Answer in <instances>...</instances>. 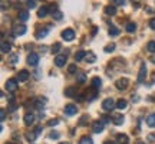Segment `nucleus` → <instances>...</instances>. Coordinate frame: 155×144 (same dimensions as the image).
<instances>
[{
  "mask_svg": "<svg viewBox=\"0 0 155 144\" xmlns=\"http://www.w3.org/2000/svg\"><path fill=\"white\" fill-rule=\"evenodd\" d=\"M28 63L30 65V67H36V65L39 63V55L38 53L32 52V53L28 56Z\"/></svg>",
  "mask_w": 155,
  "mask_h": 144,
  "instance_id": "obj_6",
  "label": "nucleus"
},
{
  "mask_svg": "<svg viewBox=\"0 0 155 144\" xmlns=\"http://www.w3.org/2000/svg\"><path fill=\"white\" fill-rule=\"evenodd\" d=\"M29 79V72L22 69V71L19 72V75H17V81H20V82H25V81H28Z\"/></svg>",
  "mask_w": 155,
  "mask_h": 144,
  "instance_id": "obj_13",
  "label": "nucleus"
},
{
  "mask_svg": "<svg viewBox=\"0 0 155 144\" xmlns=\"http://www.w3.org/2000/svg\"><path fill=\"white\" fill-rule=\"evenodd\" d=\"M135 144H145V141H135Z\"/></svg>",
  "mask_w": 155,
  "mask_h": 144,
  "instance_id": "obj_48",
  "label": "nucleus"
},
{
  "mask_svg": "<svg viewBox=\"0 0 155 144\" xmlns=\"http://www.w3.org/2000/svg\"><path fill=\"white\" fill-rule=\"evenodd\" d=\"M101 87H102V79L99 77L92 78V88L98 91V89H101Z\"/></svg>",
  "mask_w": 155,
  "mask_h": 144,
  "instance_id": "obj_12",
  "label": "nucleus"
},
{
  "mask_svg": "<svg viewBox=\"0 0 155 144\" xmlns=\"http://www.w3.org/2000/svg\"><path fill=\"white\" fill-rule=\"evenodd\" d=\"M104 144H116V143H115V141H112V140H106Z\"/></svg>",
  "mask_w": 155,
  "mask_h": 144,
  "instance_id": "obj_45",
  "label": "nucleus"
},
{
  "mask_svg": "<svg viewBox=\"0 0 155 144\" xmlns=\"http://www.w3.org/2000/svg\"><path fill=\"white\" fill-rule=\"evenodd\" d=\"M50 139H59V134H58V133H53V131H52V133H50Z\"/></svg>",
  "mask_w": 155,
  "mask_h": 144,
  "instance_id": "obj_43",
  "label": "nucleus"
},
{
  "mask_svg": "<svg viewBox=\"0 0 155 144\" xmlns=\"http://www.w3.org/2000/svg\"><path fill=\"white\" fill-rule=\"evenodd\" d=\"M59 144H69V143H59Z\"/></svg>",
  "mask_w": 155,
  "mask_h": 144,
  "instance_id": "obj_50",
  "label": "nucleus"
},
{
  "mask_svg": "<svg viewBox=\"0 0 155 144\" xmlns=\"http://www.w3.org/2000/svg\"><path fill=\"white\" fill-rule=\"evenodd\" d=\"M61 48H62V45L58 42V43H55L53 46H52V49H50V50H52V53H58V52L61 50Z\"/></svg>",
  "mask_w": 155,
  "mask_h": 144,
  "instance_id": "obj_33",
  "label": "nucleus"
},
{
  "mask_svg": "<svg viewBox=\"0 0 155 144\" xmlns=\"http://www.w3.org/2000/svg\"><path fill=\"white\" fill-rule=\"evenodd\" d=\"M78 112V107L73 105V104H68L65 105V114L66 115H73V114H76Z\"/></svg>",
  "mask_w": 155,
  "mask_h": 144,
  "instance_id": "obj_10",
  "label": "nucleus"
},
{
  "mask_svg": "<svg viewBox=\"0 0 155 144\" xmlns=\"http://www.w3.org/2000/svg\"><path fill=\"white\" fill-rule=\"evenodd\" d=\"M96 32H98V28H94V29H92V35H95Z\"/></svg>",
  "mask_w": 155,
  "mask_h": 144,
  "instance_id": "obj_46",
  "label": "nucleus"
},
{
  "mask_svg": "<svg viewBox=\"0 0 155 144\" xmlns=\"http://www.w3.org/2000/svg\"><path fill=\"white\" fill-rule=\"evenodd\" d=\"M62 38L65 39V40H68V42H71V40H73V38H75V32H73L72 29H65V30L62 32Z\"/></svg>",
  "mask_w": 155,
  "mask_h": 144,
  "instance_id": "obj_7",
  "label": "nucleus"
},
{
  "mask_svg": "<svg viewBox=\"0 0 155 144\" xmlns=\"http://www.w3.org/2000/svg\"><path fill=\"white\" fill-rule=\"evenodd\" d=\"M65 95H66V97H76L75 88H72V87H71V88H66L65 89Z\"/></svg>",
  "mask_w": 155,
  "mask_h": 144,
  "instance_id": "obj_29",
  "label": "nucleus"
},
{
  "mask_svg": "<svg viewBox=\"0 0 155 144\" xmlns=\"http://www.w3.org/2000/svg\"><path fill=\"white\" fill-rule=\"evenodd\" d=\"M0 49H2V53H7V52H10V43H9V42H6V40H2Z\"/></svg>",
  "mask_w": 155,
  "mask_h": 144,
  "instance_id": "obj_18",
  "label": "nucleus"
},
{
  "mask_svg": "<svg viewBox=\"0 0 155 144\" xmlns=\"http://www.w3.org/2000/svg\"><path fill=\"white\" fill-rule=\"evenodd\" d=\"M148 25H150V28L152 29V30H155V17H152V19H151Z\"/></svg>",
  "mask_w": 155,
  "mask_h": 144,
  "instance_id": "obj_40",
  "label": "nucleus"
},
{
  "mask_svg": "<svg viewBox=\"0 0 155 144\" xmlns=\"http://www.w3.org/2000/svg\"><path fill=\"white\" fill-rule=\"evenodd\" d=\"M17 61H19V55H16V53H12V55L9 56V62H10V63H16Z\"/></svg>",
  "mask_w": 155,
  "mask_h": 144,
  "instance_id": "obj_34",
  "label": "nucleus"
},
{
  "mask_svg": "<svg viewBox=\"0 0 155 144\" xmlns=\"http://www.w3.org/2000/svg\"><path fill=\"white\" fill-rule=\"evenodd\" d=\"M17 17H19V20L26 22V20L29 19V12L28 10H20V12H19V15H17Z\"/></svg>",
  "mask_w": 155,
  "mask_h": 144,
  "instance_id": "obj_19",
  "label": "nucleus"
},
{
  "mask_svg": "<svg viewBox=\"0 0 155 144\" xmlns=\"http://www.w3.org/2000/svg\"><path fill=\"white\" fill-rule=\"evenodd\" d=\"M26 3H28L29 9H33V7H36V3H38V2H35V0H29V2H26Z\"/></svg>",
  "mask_w": 155,
  "mask_h": 144,
  "instance_id": "obj_38",
  "label": "nucleus"
},
{
  "mask_svg": "<svg viewBox=\"0 0 155 144\" xmlns=\"http://www.w3.org/2000/svg\"><path fill=\"white\" fill-rule=\"evenodd\" d=\"M23 122H25V125H32V124H33L35 122V115L33 114H26V115H25V118H23Z\"/></svg>",
  "mask_w": 155,
  "mask_h": 144,
  "instance_id": "obj_14",
  "label": "nucleus"
},
{
  "mask_svg": "<svg viewBox=\"0 0 155 144\" xmlns=\"http://www.w3.org/2000/svg\"><path fill=\"white\" fill-rule=\"evenodd\" d=\"M95 61H96V56H95L92 52H88V53H86V62H89V63H94Z\"/></svg>",
  "mask_w": 155,
  "mask_h": 144,
  "instance_id": "obj_28",
  "label": "nucleus"
},
{
  "mask_svg": "<svg viewBox=\"0 0 155 144\" xmlns=\"http://www.w3.org/2000/svg\"><path fill=\"white\" fill-rule=\"evenodd\" d=\"M152 139H155V134H151L150 137H148V140H152Z\"/></svg>",
  "mask_w": 155,
  "mask_h": 144,
  "instance_id": "obj_47",
  "label": "nucleus"
},
{
  "mask_svg": "<svg viewBox=\"0 0 155 144\" xmlns=\"http://www.w3.org/2000/svg\"><path fill=\"white\" fill-rule=\"evenodd\" d=\"M13 32H15L16 36H22V35H25L26 32H28V28H26L25 25H17V26H15Z\"/></svg>",
  "mask_w": 155,
  "mask_h": 144,
  "instance_id": "obj_9",
  "label": "nucleus"
},
{
  "mask_svg": "<svg viewBox=\"0 0 155 144\" xmlns=\"http://www.w3.org/2000/svg\"><path fill=\"white\" fill-rule=\"evenodd\" d=\"M115 50V43H109L105 46V52L106 53H109V52H114Z\"/></svg>",
  "mask_w": 155,
  "mask_h": 144,
  "instance_id": "obj_35",
  "label": "nucleus"
},
{
  "mask_svg": "<svg viewBox=\"0 0 155 144\" xmlns=\"http://www.w3.org/2000/svg\"><path fill=\"white\" fill-rule=\"evenodd\" d=\"M25 137H26L29 141H35V140H36V137H38V133H36V131H32V133H26V135H25Z\"/></svg>",
  "mask_w": 155,
  "mask_h": 144,
  "instance_id": "obj_27",
  "label": "nucleus"
},
{
  "mask_svg": "<svg viewBox=\"0 0 155 144\" xmlns=\"http://www.w3.org/2000/svg\"><path fill=\"white\" fill-rule=\"evenodd\" d=\"M108 121H109V117L102 115V122H108Z\"/></svg>",
  "mask_w": 155,
  "mask_h": 144,
  "instance_id": "obj_44",
  "label": "nucleus"
},
{
  "mask_svg": "<svg viewBox=\"0 0 155 144\" xmlns=\"http://www.w3.org/2000/svg\"><path fill=\"white\" fill-rule=\"evenodd\" d=\"M147 49H148V52L154 53V52H155V40H150V42H148V45H147Z\"/></svg>",
  "mask_w": 155,
  "mask_h": 144,
  "instance_id": "obj_30",
  "label": "nucleus"
},
{
  "mask_svg": "<svg viewBox=\"0 0 155 144\" xmlns=\"http://www.w3.org/2000/svg\"><path fill=\"white\" fill-rule=\"evenodd\" d=\"M68 72H69V74H76V63L69 65V67H68Z\"/></svg>",
  "mask_w": 155,
  "mask_h": 144,
  "instance_id": "obj_36",
  "label": "nucleus"
},
{
  "mask_svg": "<svg viewBox=\"0 0 155 144\" xmlns=\"http://www.w3.org/2000/svg\"><path fill=\"white\" fill-rule=\"evenodd\" d=\"M109 35H111V36H118V35H119V29L116 28V26H111V28H109Z\"/></svg>",
  "mask_w": 155,
  "mask_h": 144,
  "instance_id": "obj_31",
  "label": "nucleus"
},
{
  "mask_svg": "<svg viewBox=\"0 0 155 144\" xmlns=\"http://www.w3.org/2000/svg\"><path fill=\"white\" fill-rule=\"evenodd\" d=\"M76 81H78V84H85V81H86V74H85V72H78Z\"/></svg>",
  "mask_w": 155,
  "mask_h": 144,
  "instance_id": "obj_20",
  "label": "nucleus"
},
{
  "mask_svg": "<svg viewBox=\"0 0 155 144\" xmlns=\"http://www.w3.org/2000/svg\"><path fill=\"white\" fill-rule=\"evenodd\" d=\"M114 124H116V125H121V124H124V115H121V114H116L115 117H114Z\"/></svg>",
  "mask_w": 155,
  "mask_h": 144,
  "instance_id": "obj_23",
  "label": "nucleus"
},
{
  "mask_svg": "<svg viewBox=\"0 0 155 144\" xmlns=\"http://www.w3.org/2000/svg\"><path fill=\"white\" fill-rule=\"evenodd\" d=\"M6 144H15V143H6Z\"/></svg>",
  "mask_w": 155,
  "mask_h": 144,
  "instance_id": "obj_51",
  "label": "nucleus"
},
{
  "mask_svg": "<svg viewBox=\"0 0 155 144\" xmlns=\"http://www.w3.org/2000/svg\"><path fill=\"white\" fill-rule=\"evenodd\" d=\"M112 3H115L116 6H124L127 2H125V0H115V2H112Z\"/></svg>",
  "mask_w": 155,
  "mask_h": 144,
  "instance_id": "obj_41",
  "label": "nucleus"
},
{
  "mask_svg": "<svg viewBox=\"0 0 155 144\" xmlns=\"http://www.w3.org/2000/svg\"><path fill=\"white\" fill-rule=\"evenodd\" d=\"M115 107L116 105H115V102H114L112 98H106V100L102 101V110L104 111H112Z\"/></svg>",
  "mask_w": 155,
  "mask_h": 144,
  "instance_id": "obj_3",
  "label": "nucleus"
},
{
  "mask_svg": "<svg viewBox=\"0 0 155 144\" xmlns=\"http://www.w3.org/2000/svg\"><path fill=\"white\" fill-rule=\"evenodd\" d=\"M128 85H129V79L128 78H119L115 82L116 89H119V91H125L128 88Z\"/></svg>",
  "mask_w": 155,
  "mask_h": 144,
  "instance_id": "obj_2",
  "label": "nucleus"
},
{
  "mask_svg": "<svg viewBox=\"0 0 155 144\" xmlns=\"http://www.w3.org/2000/svg\"><path fill=\"white\" fill-rule=\"evenodd\" d=\"M86 53L88 52H85V50H78L76 53H75V61H82L83 58H86Z\"/></svg>",
  "mask_w": 155,
  "mask_h": 144,
  "instance_id": "obj_21",
  "label": "nucleus"
},
{
  "mask_svg": "<svg viewBox=\"0 0 155 144\" xmlns=\"http://www.w3.org/2000/svg\"><path fill=\"white\" fill-rule=\"evenodd\" d=\"M17 88H19L17 79H15V78H10V79H7V81H6V89H7L9 92H15Z\"/></svg>",
  "mask_w": 155,
  "mask_h": 144,
  "instance_id": "obj_1",
  "label": "nucleus"
},
{
  "mask_svg": "<svg viewBox=\"0 0 155 144\" xmlns=\"http://www.w3.org/2000/svg\"><path fill=\"white\" fill-rule=\"evenodd\" d=\"M50 26L52 25H46L45 28H42V29H39L38 32H36V39H43V38H46L48 36V33H49V30H50Z\"/></svg>",
  "mask_w": 155,
  "mask_h": 144,
  "instance_id": "obj_4",
  "label": "nucleus"
},
{
  "mask_svg": "<svg viewBox=\"0 0 155 144\" xmlns=\"http://www.w3.org/2000/svg\"><path fill=\"white\" fill-rule=\"evenodd\" d=\"M147 124H148L151 128H155V114H151V115L147 118Z\"/></svg>",
  "mask_w": 155,
  "mask_h": 144,
  "instance_id": "obj_25",
  "label": "nucleus"
},
{
  "mask_svg": "<svg viewBox=\"0 0 155 144\" xmlns=\"http://www.w3.org/2000/svg\"><path fill=\"white\" fill-rule=\"evenodd\" d=\"M66 63V55H58L55 58V65L58 68H62Z\"/></svg>",
  "mask_w": 155,
  "mask_h": 144,
  "instance_id": "obj_11",
  "label": "nucleus"
},
{
  "mask_svg": "<svg viewBox=\"0 0 155 144\" xmlns=\"http://www.w3.org/2000/svg\"><path fill=\"white\" fill-rule=\"evenodd\" d=\"M88 118H89L88 115H82V117H81V120H79V125H85V124L88 122Z\"/></svg>",
  "mask_w": 155,
  "mask_h": 144,
  "instance_id": "obj_37",
  "label": "nucleus"
},
{
  "mask_svg": "<svg viewBox=\"0 0 155 144\" xmlns=\"http://www.w3.org/2000/svg\"><path fill=\"white\" fill-rule=\"evenodd\" d=\"M92 130H94V133H102L104 131V122L101 121V120H96V121L92 122Z\"/></svg>",
  "mask_w": 155,
  "mask_h": 144,
  "instance_id": "obj_8",
  "label": "nucleus"
},
{
  "mask_svg": "<svg viewBox=\"0 0 155 144\" xmlns=\"http://www.w3.org/2000/svg\"><path fill=\"white\" fill-rule=\"evenodd\" d=\"M104 12H105V15H108V16H114V15H116V7L114 5H108Z\"/></svg>",
  "mask_w": 155,
  "mask_h": 144,
  "instance_id": "obj_15",
  "label": "nucleus"
},
{
  "mask_svg": "<svg viewBox=\"0 0 155 144\" xmlns=\"http://www.w3.org/2000/svg\"><path fill=\"white\" fill-rule=\"evenodd\" d=\"M58 124H59L58 120H50V121L48 122V125H49V127H55V125H58Z\"/></svg>",
  "mask_w": 155,
  "mask_h": 144,
  "instance_id": "obj_39",
  "label": "nucleus"
},
{
  "mask_svg": "<svg viewBox=\"0 0 155 144\" xmlns=\"http://www.w3.org/2000/svg\"><path fill=\"white\" fill-rule=\"evenodd\" d=\"M49 10L50 9L48 7V6H42V7L38 10V16L39 17H46L48 15H49Z\"/></svg>",
  "mask_w": 155,
  "mask_h": 144,
  "instance_id": "obj_16",
  "label": "nucleus"
},
{
  "mask_svg": "<svg viewBox=\"0 0 155 144\" xmlns=\"http://www.w3.org/2000/svg\"><path fill=\"white\" fill-rule=\"evenodd\" d=\"M79 144H94V141H92V139H91V137H88V135H83L82 139L79 140Z\"/></svg>",
  "mask_w": 155,
  "mask_h": 144,
  "instance_id": "obj_26",
  "label": "nucleus"
},
{
  "mask_svg": "<svg viewBox=\"0 0 155 144\" xmlns=\"http://www.w3.org/2000/svg\"><path fill=\"white\" fill-rule=\"evenodd\" d=\"M116 141L119 144H128L129 139H128L127 134H118V135H116Z\"/></svg>",
  "mask_w": 155,
  "mask_h": 144,
  "instance_id": "obj_17",
  "label": "nucleus"
},
{
  "mask_svg": "<svg viewBox=\"0 0 155 144\" xmlns=\"http://www.w3.org/2000/svg\"><path fill=\"white\" fill-rule=\"evenodd\" d=\"M145 78H147V65H145V62L141 63V68H139V74H138V82H144Z\"/></svg>",
  "mask_w": 155,
  "mask_h": 144,
  "instance_id": "obj_5",
  "label": "nucleus"
},
{
  "mask_svg": "<svg viewBox=\"0 0 155 144\" xmlns=\"http://www.w3.org/2000/svg\"><path fill=\"white\" fill-rule=\"evenodd\" d=\"M152 62H154V63H155V58H152Z\"/></svg>",
  "mask_w": 155,
  "mask_h": 144,
  "instance_id": "obj_49",
  "label": "nucleus"
},
{
  "mask_svg": "<svg viewBox=\"0 0 155 144\" xmlns=\"http://www.w3.org/2000/svg\"><path fill=\"white\" fill-rule=\"evenodd\" d=\"M52 17H53L55 20H62V17H63V15H62L61 12L58 10V12H53V13H52Z\"/></svg>",
  "mask_w": 155,
  "mask_h": 144,
  "instance_id": "obj_32",
  "label": "nucleus"
},
{
  "mask_svg": "<svg viewBox=\"0 0 155 144\" xmlns=\"http://www.w3.org/2000/svg\"><path fill=\"white\" fill-rule=\"evenodd\" d=\"M125 30H127L128 33H132V32H135V30H137V25H135V23H132V22L127 23V26H125Z\"/></svg>",
  "mask_w": 155,
  "mask_h": 144,
  "instance_id": "obj_22",
  "label": "nucleus"
},
{
  "mask_svg": "<svg viewBox=\"0 0 155 144\" xmlns=\"http://www.w3.org/2000/svg\"><path fill=\"white\" fill-rule=\"evenodd\" d=\"M0 120H2V121H5L6 120V111L5 110L0 111Z\"/></svg>",
  "mask_w": 155,
  "mask_h": 144,
  "instance_id": "obj_42",
  "label": "nucleus"
},
{
  "mask_svg": "<svg viewBox=\"0 0 155 144\" xmlns=\"http://www.w3.org/2000/svg\"><path fill=\"white\" fill-rule=\"evenodd\" d=\"M128 107V102H127V100H118V102H116V108H119V110H125Z\"/></svg>",
  "mask_w": 155,
  "mask_h": 144,
  "instance_id": "obj_24",
  "label": "nucleus"
}]
</instances>
